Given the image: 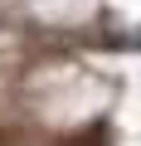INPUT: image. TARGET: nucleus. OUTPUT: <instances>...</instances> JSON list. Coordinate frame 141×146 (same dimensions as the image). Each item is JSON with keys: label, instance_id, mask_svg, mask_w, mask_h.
Segmentation results:
<instances>
[{"label": "nucleus", "instance_id": "f257e3e1", "mask_svg": "<svg viewBox=\"0 0 141 146\" xmlns=\"http://www.w3.org/2000/svg\"><path fill=\"white\" fill-rule=\"evenodd\" d=\"M68 146H107V127L97 122L93 131H83V136H73V141H68Z\"/></svg>", "mask_w": 141, "mask_h": 146}]
</instances>
